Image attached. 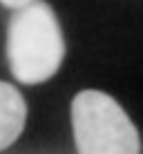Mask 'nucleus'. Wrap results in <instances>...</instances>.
<instances>
[{"label":"nucleus","instance_id":"obj_1","mask_svg":"<svg viewBox=\"0 0 143 154\" xmlns=\"http://www.w3.org/2000/svg\"><path fill=\"white\" fill-rule=\"evenodd\" d=\"M65 58V40L54 9L47 2L20 7L7 29V60L14 78L23 85L49 81Z\"/></svg>","mask_w":143,"mask_h":154},{"label":"nucleus","instance_id":"obj_2","mask_svg":"<svg viewBox=\"0 0 143 154\" xmlns=\"http://www.w3.org/2000/svg\"><path fill=\"white\" fill-rule=\"evenodd\" d=\"M74 143L81 154H136L139 132L116 100L98 89H83L72 100Z\"/></svg>","mask_w":143,"mask_h":154},{"label":"nucleus","instance_id":"obj_3","mask_svg":"<svg viewBox=\"0 0 143 154\" xmlns=\"http://www.w3.org/2000/svg\"><path fill=\"white\" fill-rule=\"evenodd\" d=\"M27 121V103L14 85L0 81V152L23 134Z\"/></svg>","mask_w":143,"mask_h":154},{"label":"nucleus","instance_id":"obj_4","mask_svg":"<svg viewBox=\"0 0 143 154\" xmlns=\"http://www.w3.org/2000/svg\"><path fill=\"white\" fill-rule=\"evenodd\" d=\"M31 0H0V5H5V7H9V9H20V7H25V5H29Z\"/></svg>","mask_w":143,"mask_h":154}]
</instances>
